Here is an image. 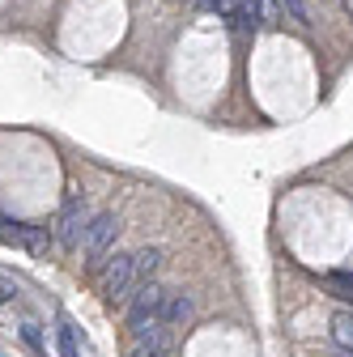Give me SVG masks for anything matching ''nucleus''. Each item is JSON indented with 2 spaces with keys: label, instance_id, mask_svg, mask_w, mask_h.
Here are the masks:
<instances>
[{
  "label": "nucleus",
  "instance_id": "nucleus-6",
  "mask_svg": "<svg viewBox=\"0 0 353 357\" xmlns=\"http://www.w3.org/2000/svg\"><path fill=\"white\" fill-rule=\"evenodd\" d=\"M132 259H137V281L145 285V281H153V277L162 273V259H166V255H162L158 247H145V251H137Z\"/></svg>",
  "mask_w": 353,
  "mask_h": 357
},
{
  "label": "nucleus",
  "instance_id": "nucleus-7",
  "mask_svg": "<svg viewBox=\"0 0 353 357\" xmlns=\"http://www.w3.org/2000/svg\"><path fill=\"white\" fill-rule=\"evenodd\" d=\"M132 340L141 349H166V319H153L145 328H132Z\"/></svg>",
  "mask_w": 353,
  "mask_h": 357
},
{
  "label": "nucleus",
  "instance_id": "nucleus-9",
  "mask_svg": "<svg viewBox=\"0 0 353 357\" xmlns=\"http://www.w3.org/2000/svg\"><path fill=\"white\" fill-rule=\"evenodd\" d=\"M13 234L30 247V255H43V251H47V230H38V226H13Z\"/></svg>",
  "mask_w": 353,
  "mask_h": 357
},
{
  "label": "nucleus",
  "instance_id": "nucleus-13",
  "mask_svg": "<svg viewBox=\"0 0 353 357\" xmlns=\"http://www.w3.org/2000/svg\"><path fill=\"white\" fill-rule=\"evenodd\" d=\"M9 298H17V285H13V281H5V277H0V302H9Z\"/></svg>",
  "mask_w": 353,
  "mask_h": 357
},
{
  "label": "nucleus",
  "instance_id": "nucleus-12",
  "mask_svg": "<svg viewBox=\"0 0 353 357\" xmlns=\"http://www.w3.org/2000/svg\"><path fill=\"white\" fill-rule=\"evenodd\" d=\"M22 336H26V344H30V349H38V353H43V332H38L34 324H26V328H22Z\"/></svg>",
  "mask_w": 353,
  "mask_h": 357
},
{
  "label": "nucleus",
  "instance_id": "nucleus-11",
  "mask_svg": "<svg viewBox=\"0 0 353 357\" xmlns=\"http://www.w3.org/2000/svg\"><path fill=\"white\" fill-rule=\"evenodd\" d=\"M277 5L298 22V26H311V13H306V5H302V0H277Z\"/></svg>",
  "mask_w": 353,
  "mask_h": 357
},
{
  "label": "nucleus",
  "instance_id": "nucleus-3",
  "mask_svg": "<svg viewBox=\"0 0 353 357\" xmlns=\"http://www.w3.org/2000/svg\"><path fill=\"white\" fill-rule=\"evenodd\" d=\"M115 238H119V217H115V213H94L90 230H85V243H81L85 264H90V268H103V264L111 259Z\"/></svg>",
  "mask_w": 353,
  "mask_h": 357
},
{
  "label": "nucleus",
  "instance_id": "nucleus-4",
  "mask_svg": "<svg viewBox=\"0 0 353 357\" xmlns=\"http://www.w3.org/2000/svg\"><path fill=\"white\" fill-rule=\"evenodd\" d=\"M166 289L158 285V281H145L137 294L128 298V328H145V324H153V319H162V310H166Z\"/></svg>",
  "mask_w": 353,
  "mask_h": 357
},
{
  "label": "nucleus",
  "instance_id": "nucleus-10",
  "mask_svg": "<svg viewBox=\"0 0 353 357\" xmlns=\"http://www.w3.org/2000/svg\"><path fill=\"white\" fill-rule=\"evenodd\" d=\"M56 336H60V357H81V353H77V336H73V328H68V319H60V328H56Z\"/></svg>",
  "mask_w": 353,
  "mask_h": 357
},
{
  "label": "nucleus",
  "instance_id": "nucleus-1",
  "mask_svg": "<svg viewBox=\"0 0 353 357\" xmlns=\"http://www.w3.org/2000/svg\"><path fill=\"white\" fill-rule=\"evenodd\" d=\"M90 221H94L90 200L73 192V196L60 204V217H56V243H60L64 251H77V247L85 243V230H90Z\"/></svg>",
  "mask_w": 353,
  "mask_h": 357
},
{
  "label": "nucleus",
  "instance_id": "nucleus-16",
  "mask_svg": "<svg viewBox=\"0 0 353 357\" xmlns=\"http://www.w3.org/2000/svg\"><path fill=\"white\" fill-rule=\"evenodd\" d=\"M345 357H353V353H349V349H345Z\"/></svg>",
  "mask_w": 353,
  "mask_h": 357
},
{
  "label": "nucleus",
  "instance_id": "nucleus-14",
  "mask_svg": "<svg viewBox=\"0 0 353 357\" xmlns=\"http://www.w3.org/2000/svg\"><path fill=\"white\" fill-rule=\"evenodd\" d=\"M132 357H166V349H141L137 344V349H132Z\"/></svg>",
  "mask_w": 353,
  "mask_h": 357
},
{
  "label": "nucleus",
  "instance_id": "nucleus-8",
  "mask_svg": "<svg viewBox=\"0 0 353 357\" xmlns=\"http://www.w3.org/2000/svg\"><path fill=\"white\" fill-rule=\"evenodd\" d=\"M332 340L353 353V310H336L332 315Z\"/></svg>",
  "mask_w": 353,
  "mask_h": 357
},
{
  "label": "nucleus",
  "instance_id": "nucleus-5",
  "mask_svg": "<svg viewBox=\"0 0 353 357\" xmlns=\"http://www.w3.org/2000/svg\"><path fill=\"white\" fill-rule=\"evenodd\" d=\"M192 315H196V306H192V298H188V294H170V298H166V310H162L166 328H183Z\"/></svg>",
  "mask_w": 353,
  "mask_h": 357
},
{
  "label": "nucleus",
  "instance_id": "nucleus-15",
  "mask_svg": "<svg viewBox=\"0 0 353 357\" xmlns=\"http://www.w3.org/2000/svg\"><path fill=\"white\" fill-rule=\"evenodd\" d=\"M196 9H217V0H196Z\"/></svg>",
  "mask_w": 353,
  "mask_h": 357
},
{
  "label": "nucleus",
  "instance_id": "nucleus-2",
  "mask_svg": "<svg viewBox=\"0 0 353 357\" xmlns=\"http://www.w3.org/2000/svg\"><path fill=\"white\" fill-rule=\"evenodd\" d=\"M98 289H103L107 302H128L132 294L141 289V281H137V259H132V255H115V259H107L103 277H98Z\"/></svg>",
  "mask_w": 353,
  "mask_h": 357
}]
</instances>
